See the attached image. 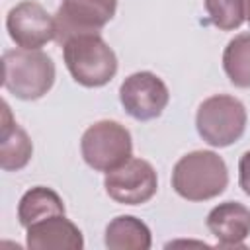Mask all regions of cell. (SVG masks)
<instances>
[{"label":"cell","instance_id":"obj_1","mask_svg":"<svg viewBox=\"0 0 250 250\" xmlns=\"http://www.w3.org/2000/svg\"><path fill=\"white\" fill-rule=\"evenodd\" d=\"M229 184L225 160L213 150H193L184 154L172 170L174 191L188 201H207L219 197Z\"/></svg>","mask_w":250,"mask_h":250},{"label":"cell","instance_id":"obj_2","mask_svg":"<svg viewBox=\"0 0 250 250\" xmlns=\"http://www.w3.org/2000/svg\"><path fill=\"white\" fill-rule=\"evenodd\" d=\"M64 64L84 88H102L117 72V57L100 33L74 35L62 45Z\"/></svg>","mask_w":250,"mask_h":250},{"label":"cell","instance_id":"obj_3","mask_svg":"<svg viewBox=\"0 0 250 250\" xmlns=\"http://www.w3.org/2000/svg\"><path fill=\"white\" fill-rule=\"evenodd\" d=\"M2 68V86L20 100H39L55 84V62L39 49L6 51Z\"/></svg>","mask_w":250,"mask_h":250},{"label":"cell","instance_id":"obj_4","mask_svg":"<svg viewBox=\"0 0 250 250\" xmlns=\"http://www.w3.org/2000/svg\"><path fill=\"white\" fill-rule=\"evenodd\" d=\"M246 107L240 100L229 94H215L201 102L195 113V127L199 137L215 146H230L246 131Z\"/></svg>","mask_w":250,"mask_h":250},{"label":"cell","instance_id":"obj_5","mask_svg":"<svg viewBox=\"0 0 250 250\" xmlns=\"http://www.w3.org/2000/svg\"><path fill=\"white\" fill-rule=\"evenodd\" d=\"M84 162L96 172H111L133 156V139L125 125L102 119L90 125L80 139Z\"/></svg>","mask_w":250,"mask_h":250},{"label":"cell","instance_id":"obj_6","mask_svg":"<svg viewBox=\"0 0 250 250\" xmlns=\"http://www.w3.org/2000/svg\"><path fill=\"white\" fill-rule=\"evenodd\" d=\"M115 10L117 0H62L55 14V41L64 45L74 35L100 33Z\"/></svg>","mask_w":250,"mask_h":250},{"label":"cell","instance_id":"obj_7","mask_svg":"<svg viewBox=\"0 0 250 250\" xmlns=\"http://www.w3.org/2000/svg\"><path fill=\"white\" fill-rule=\"evenodd\" d=\"M105 193L121 205H143L150 201L158 189V176L150 162L129 158L119 168L105 172Z\"/></svg>","mask_w":250,"mask_h":250},{"label":"cell","instance_id":"obj_8","mask_svg":"<svg viewBox=\"0 0 250 250\" xmlns=\"http://www.w3.org/2000/svg\"><path fill=\"white\" fill-rule=\"evenodd\" d=\"M119 102L137 121H150L162 115L170 102V92L154 72L141 70L129 74L119 86Z\"/></svg>","mask_w":250,"mask_h":250},{"label":"cell","instance_id":"obj_9","mask_svg":"<svg viewBox=\"0 0 250 250\" xmlns=\"http://www.w3.org/2000/svg\"><path fill=\"white\" fill-rule=\"evenodd\" d=\"M6 29L20 49H41L55 39V16L41 4L23 0L8 12Z\"/></svg>","mask_w":250,"mask_h":250},{"label":"cell","instance_id":"obj_10","mask_svg":"<svg viewBox=\"0 0 250 250\" xmlns=\"http://www.w3.org/2000/svg\"><path fill=\"white\" fill-rule=\"evenodd\" d=\"M25 244L31 250H82L80 229L66 215H51L25 229Z\"/></svg>","mask_w":250,"mask_h":250},{"label":"cell","instance_id":"obj_11","mask_svg":"<svg viewBox=\"0 0 250 250\" xmlns=\"http://www.w3.org/2000/svg\"><path fill=\"white\" fill-rule=\"evenodd\" d=\"M205 225L209 232L217 238L219 246H242V242L250 234V209L238 201L219 203L209 211Z\"/></svg>","mask_w":250,"mask_h":250},{"label":"cell","instance_id":"obj_12","mask_svg":"<svg viewBox=\"0 0 250 250\" xmlns=\"http://www.w3.org/2000/svg\"><path fill=\"white\" fill-rule=\"evenodd\" d=\"M33 156V145L27 133L12 117L10 105L2 102V129H0V168L18 172L27 166Z\"/></svg>","mask_w":250,"mask_h":250},{"label":"cell","instance_id":"obj_13","mask_svg":"<svg viewBox=\"0 0 250 250\" xmlns=\"http://www.w3.org/2000/svg\"><path fill=\"white\" fill-rule=\"evenodd\" d=\"M104 242L109 250H148L152 246L150 229L133 215H119L105 227Z\"/></svg>","mask_w":250,"mask_h":250},{"label":"cell","instance_id":"obj_14","mask_svg":"<svg viewBox=\"0 0 250 250\" xmlns=\"http://www.w3.org/2000/svg\"><path fill=\"white\" fill-rule=\"evenodd\" d=\"M62 213H64V203L61 195L45 186H35L27 189L18 203V219L23 229L51 215H62Z\"/></svg>","mask_w":250,"mask_h":250},{"label":"cell","instance_id":"obj_15","mask_svg":"<svg viewBox=\"0 0 250 250\" xmlns=\"http://www.w3.org/2000/svg\"><path fill=\"white\" fill-rule=\"evenodd\" d=\"M223 70L236 88H250V33H238L227 43Z\"/></svg>","mask_w":250,"mask_h":250},{"label":"cell","instance_id":"obj_16","mask_svg":"<svg viewBox=\"0 0 250 250\" xmlns=\"http://www.w3.org/2000/svg\"><path fill=\"white\" fill-rule=\"evenodd\" d=\"M205 12L215 27L232 31L246 20V0H203Z\"/></svg>","mask_w":250,"mask_h":250},{"label":"cell","instance_id":"obj_17","mask_svg":"<svg viewBox=\"0 0 250 250\" xmlns=\"http://www.w3.org/2000/svg\"><path fill=\"white\" fill-rule=\"evenodd\" d=\"M238 186L246 195H250V150H246L238 160Z\"/></svg>","mask_w":250,"mask_h":250},{"label":"cell","instance_id":"obj_18","mask_svg":"<svg viewBox=\"0 0 250 250\" xmlns=\"http://www.w3.org/2000/svg\"><path fill=\"white\" fill-rule=\"evenodd\" d=\"M246 20L250 23V0H246Z\"/></svg>","mask_w":250,"mask_h":250}]
</instances>
